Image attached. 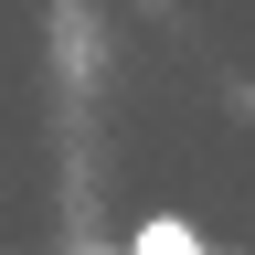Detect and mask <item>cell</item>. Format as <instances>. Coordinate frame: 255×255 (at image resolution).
I'll return each mask as SVG.
<instances>
[{"instance_id":"6da1fadb","label":"cell","mask_w":255,"mask_h":255,"mask_svg":"<svg viewBox=\"0 0 255 255\" xmlns=\"http://www.w3.org/2000/svg\"><path fill=\"white\" fill-rule=\"evenodd\" d=\"M128 255H213V245H202V234H191V223H181V213H149V223H138V234H128Z\"/></svg>"}]
</instances>
